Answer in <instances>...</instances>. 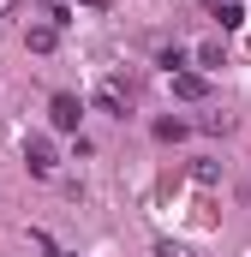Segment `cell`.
Masks as SVG:
<instances>
[{
    "label": "cell",
    "instance_id": "6da1fadb",
    "mask_svg": "<svg viewBox=\"0 0 251 257\" xmlns=\"http://www.w3.org/2000/svg\"><path fill=\"white\" fill-rule=\"evenodd\" d=\"M24 162H30V174H42V180L60 168V156H54V144H48V138H24Z\"/></svg>",
    "mask_w": 251,
    "mask_h": 257
},
{
    "label": "cell",
    "instance_id": "7a4b0ae2",
    "mask_svg": "<svg viewBox=\"0 0 251 257\" xmlns=\"http://www.w3.org/2000/svg\"><path fill=\"white\" fill-rule=\"evenodd\" d=\"M48 120H54L60 132H78V120H84V102H78V96H54V102H48Z\"/></svg>",
    "mask_w": 251,
    "mask_h": 257
},
{
    "label": "cell",
    "instance_id": "3957f363",
    "mask_svg": "<svg viewBox=\"0 0 251 257\" xmlns=\"http://www.w3.org/2000/svg\"><path fill=\"white\" fill-rule=\"evenodd\" d=\"M168 84H174L180 102H203V96H209V84H203L197 72H168Z\"/></svg>",
    "mask_w": 251,
    "mask_h": 257
},
{
    "label": "cell",
    "instance_id": "277c9868",
    "mask_svg": "<svg viewBox=\"0 0 251 257\" xmlns=\"http://www.w3.org/2000/svg\"><path fill=\"white\" fill-rule=\"evenodd\" d=\"M96 102H102L108 114H120V120H126V108H132V96H126L120 84H102V90H96Z\"/></svg>",
    "mask_w": 251,
    "mask_h": 257
},
{
    "label": "cell",
    "instance_id": "5b68a950",
    "mask_svg": "<svg viewBox=\"0 0 251 257\" xmlns=\"http://www.w3.org/2000/svg\"><path fill=\"white\" fill-rule=\"evenodd\" d=\"M24 42H30L36 54H48V48L60 42V24H36V30H24Z\"/></svg>",
    "mask_w": 251,
    "mask_h": 257
},
{
    "label": "cell",
    "instance_id": "8992f818",
    "mask_svg": "<svg viewBox=\"0 0 251 257\" xmlns=\"http://www.w3.org/2000/svg\"><path fill=\"white\" fill-rule=\"evenodd\" d=\"M191 180H197V186H215V180H221V168H215V162H197V168H191Z\"/></svg>",
    "mask_w": 251,
    "mask_h": 257
},
{
    "label": "cell",
    "instance_id": "52a82bcc",
    "mask_svg": "<svg viewBox=\"0 0 251 257\" xmlns=\"http://www.w3.org/2000/svg\"><path fill=\"white\" fill-rule=\"evenodd\" d=\"M156 257H191L186 245H174V239H162V245H156Z\"/></svg>",
    "mask_w": 251,
    "mask_h": 257
},
{
    "label": "cell",
    "instance_id": "ba28073f",
    "mask_svg": "<svg viewBox=\"0 0 251 257\" xmlns=\"http://www.w3.org/2000/svg\"><path fill=\"white\" fill-rule=\"evenodd\" d=\"M54 257H66V251H54Z\"/></svg>",
    "mask_w": 251,
    "mask_h": 257
}]
</instances>
